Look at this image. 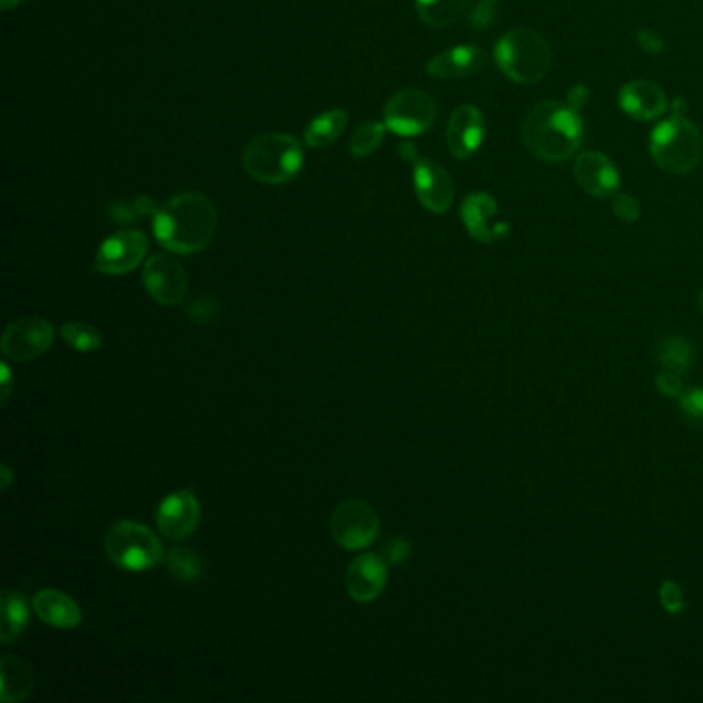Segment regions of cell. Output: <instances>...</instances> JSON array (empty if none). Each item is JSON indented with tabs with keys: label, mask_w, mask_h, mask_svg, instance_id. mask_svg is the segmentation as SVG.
<instances>
[{
	"label": "cell",
	"mask_w": 703,
	"mask_h": 703,
	"mask_svg": "<svg viewBox=\"0 0 703 703\" xmlns=\"http://www.w3.org/2000/svg\"><path fill=\"white\" fill-rule=\"evenodd\" d=\"M155 238L176 254H195L211 244L217 209L200 192H183L166 202L154 217Z\"/></svg>",
	"instance_id": "6da1fadb"
},
{
	"label": "cell",
	"mask_w": 703,
	"mask_h": 703,
	"mask_svg": "<svg viewBox=\"0 0 703 703\" xmlns=\"http://www.w3.org/2000/svg\"><path fill=\"white\" fill-rule=\"evenodd\" d=\"M584 138L578 109L564 102H543L528 112L522 124V140L541 161L562 164L574 157Z\"/></svg>",
	"instance_id": "7a4b0ae2"
},
{
	"label": "cell",
	"mask_w": 703,
	"mask_h": 703,
	"mask_svg": "<svg viewBox=\"0 0 703 703\" xmlns=\"http://www.w3.org/2000/svg\"><path fill=\"white\" fill-rule=\"evenodd\" d=\"M495 62L505 77L521 85H535L549 75L553 52L547 40L528 30H510L495 46Z\"/></svg>",
	"instance_id": "3957f363"
},
{
	"label": "cell",
	"mask_w": 703,
	"mask_h": 703,
	"mask_svg": "<svg viewBox=\"0 0 703 703\" xmlns=\"http://www.w3.org/2000/svg\"><path fill=\"white\" fill-rule=\"evenodd\" d=\"M244 169L262 183L290 182L304 166V151L297 138L283 133H269L248 143Z\"/></svg>",
	"instance_id": "277c9868"
},
{
	"label": "cell",
	"mask_w": 703,
	"mask_h": 703,
	"mask_svg": "<svg viewBox=\"0 0 703 703\" xmlns=\"http://www.w3.org/2000/svg\"><path fill=\"white\" fill-rule=\"evenodd\" d=\"M650 155L658 168L671 174H689L700 166L703 137L700 128L685 116H674L658 124L650 135Z\"/></svg>",
	"instance_id": "5b68a950"
},
{
	"label": "cell",
	"mask_w": 703,
	"mask_h": 703,
	"mask_svg": "<svg viewBox=\"0 0 703 703\" xmlns=\"http://www.w3.org/2000/svg\"><path fill=\"white\" fill-rule=\"evenodd\" d=\"M109 562L126 571H147L166 557L164 545L154 531L140 522H116L106 535Z\"/></svg>",
	"instance_id": "8992f818"
},
{
	"label": "cell",
	"mask_w": 703,
	"mask_h": 703,
	"mask_svg": "<svg viewBox=\"0 0 703 703\" xmlns=\"http://www.w3.org/2000/svg\"><path fill=\"white\" fill-rule=\"evenodd\" d=\"M438 106L429 93L402 90L390 97L384 109V124L398 137H419L431 128Z\"/></svg>",
	"instance_id": "52a82bcc"
},
{
	"label": "cell",
	"mask_w": 703,
	"mask_h": 703,
	"mask_svg": "<svg viewBox=\"0 0 703 703\" xmlns=\"http://www.w3.org/2000/svg\"><path fill=\"white\" fill-rule=\"evenodd\" d=\"M380 533L376 510L361 500L338 504L330 518V535L343 549L361 550L369 547Z\"/></svg>",
	"instance_id": "ba28073f"
},
{
	"label": "cell",
	"mask_w": 703,
	"mask_h": 703,
	"mask_svg": "<svg viewBox=\"0 0 703 703\" xmlns=\"http://www.w3.org/2000/svg\"><path fill=\"white\" fill-rule=\"evenodd\" d=\"M147 250L149 240L143 231H118L99 245L95 254V271H99L102 275H126L145 261Z\"/></svg>",
	"instance_id": "9c48e42d"
},
{
	"label": "cell",
	"mask_w": 703,
	"mask_h": 703,
	"mask_svg": "<svg viewBox=\"0 0 703 703\" xmlns=\"http://www.w3.org/2000/svg\"><path fill=\"white\" fill-rule=\"evenodd\" d=\"M54 343V326L44 318L11 322L2 335V353L13 361H33Z\"/></svg>",
	"instance_id": "30bf717a"
},
{
	"label": "cell",
	"mask_w": 703,
	"mask_h": 703,
	"mask_svg": "<svg viewBox=\"0 0 703 703\" xmlns=\"http://www.w3.org/2000/svg\"><path fill=\"white\" fill-rule=\"evenodd\" d=\"M143 283L147 293L161 306H178L188 293V275L182 264L166 254H155L147 261Z\"/></svg>",
	"instance_id": "8fae6325"
},
{
	"label": "cell",
	"mask_w": 703,
	"mask_h": 703,
	"mask_svg": "<svg viewBox=\"0 0 703 703\" xmlns=\"http://www.w3.org/2000/svg\"><path fill=\"white\" fill-rule=\"evenodd\" d=\"M199 497L190 490L171 493L157 510V528L171 541H182L192 535L199 528Z\"/></svg>",
	"instance_id": "7c38bea8"
},
{
	"label": "cell",
	"mask_w": 703,
	"mask_h": 703,
	"mask_svg": "<svg viewBox=\"0 0 703 703\" xmlns=\"http://www.w3.org/2000/svg\"><path fill=\"white\" fill-rule=\"evenodd\" d=\"M386 581H388V562L376 553L357 555L352 566L347 567L345 586L355 602H361V605L374 602L382 595Z\"/></svg>",
	"instance_id": "4fadbf2b"
},
{
	"label": "cell",
	"mask_w": 703,
	"mask_h": 703,
	"mask_svg": "<svg viewBox=\"0 0 703 703\" xmlns=\"http://www.w3.org/2000/svg\"><path fill=\"white\" fill-rule=\"evenodd\" d=\"M413 183L417 199L431 213L442 214L452 207L454 183L445 174V169L438 166L436 161H429V159L415 161Z\"/></svg>",
	"instance_id": "5bb4252c"
},
{
	"label": "cell",
	"mask_w": 703,
	"mask_h": 703,
	"mask_svg": "<svg viewBox=\"0 0 703 703\" xmlns=\"http://www.w3.org/2000/svg\"><path fill=\"white\" fill-rule=\"evenodd\" d=\"M460 217L466 231L476 242L491 244L507 235V223L497 221V202L487 192H474L466 197L460 209Z\"/></svg>",
	"instance_id": "9a60e30c"
},
{
	"label": "cell",
	"mask_w": 703,
	"mask_h": 703,
	"mask_svg": "<svg viewBox=\"0 0 703 703\" xmlns=\"http://www.w3.org/2000/svg\"><path fill=\"white\" fill-rule=\"evenodd\" d=\"M485 138V120L479 107L464 104L457 107L450 116V123L445 128V143L450 154L457 159L473 157Z\"/></svg>",
	"instance_id": "2e32d148"
},
{
	"label": "cell",
	"mask_w": 703,
	"mask_h": 703,
	"mask_svg": "<svg viewBox=\"0 0 703 703\" xmlns=\"http://www.w3.org/2000/svg\"><path fill=\"white\" fill-rule=\"evenodd\" d=\"M576 182L595 199H612L619 192L621 176L607 155L597 151L581 154L574 164Z\"/></svg>",
	"instance_id": "e0dca14e"
},
{
	"label": "cell",
	"mask_w": 703,
	"mask_h": 703,
	"mask_svg": "<svg viewBox=\"0 0 703 703\" xmlns=\"http://www.w3.org/2000/svg\"><path fill=\"white\" fill-rule=\"evenodd\" d=\"M619 106L627 116L646 123V120L660 118L669 107V99L660 85L640 78V81H629L621 87Z\"/></svg>",
	"instance_id": "ac0fdd59"
},
{
	"label": "cell",
	"mask_w": 703,
	"mask_h": 703,
	"mask_svg": "<svg viewBox=\"0 0 703 703\" xmlns=\"http://www.w3.org/2000/svg\"><path fill=\"white\" fill-rule=\"evenodd\" d=\"M33 611L50 627L75 629L83 621L77 600L56 588H44L33 597Z\"/></svg>",
	"instance_id": "d6986e66"
},
{
	"label": "cell",
	"mask_w": 703,
	"mask_h": 703,
	"mask_svg": "<svg viewBox=\"0 0 703 703\" xmlns=\"http://www.w3.org/2000/svg\"><path fill=\"white\" fill-rule=\"evenodd\" d=\"M487 64V54L476 46L445 50L428 62V75L436 78L471 77Z\"/></svg>",
	"instance_id": "ffe728a7"
},
{
	"label": "cell",
	"mask_w": 703,
	"mask_h": 703,
	"mask_svg": "<svg viewBox=\"0 0 703 703\" xmlns=\"http://www.w3.org/2000/svg\"><path fill=\"white\" fill-rule=\"evenodd\" d=\"M2 688L0 700L4 703L23 702L33 689V671L25 660L17 657H4L0 660Z\"/></svg>",
	"instance_id": "44dd1931"
},
{
	"label": "cell",
	"mask_w": 703,
	"mask_h": 703,
	"mask_svg": "<svg viewBox=\"0 0 703 703\" xmlns=\"http://www.w3.org/2000/svg\"><path fill=\"white\" fill-rule=\"evenodd\" d=\"M2 623H0V642H15L30 623L31 607L28 598L17 590H2Z\"/></svg>",
	"instance_id": "7402d4cb"
},
{
	"label": "cell",
	"mask_w": 703,
	"mask_h": 703,
	"mask_svg": "<svg viewBox=\"0 0 703 703\" xmlns=\"http://www.w3.org/2000/svg\"><path fill=\"white\" fill-rule=\"evenodd\" d=\"M349 123V114L345 109H330L324 112L318 118H314L307 124L306 143L312 149H324L328 145H333L343 130L347 128Z\"/></svg>",
	"instance_id": "603a6c76"
},
{
	"label": "cell",
	"mask_w": 703,
	"mask_h": 703,
	"mask_svg": "<svg viewBox=\"0 0 703 703\" xmlns=\"http://www.w3.org/2000/svg\"><path fill=\"white\" fill-rule=\"evenodd\" d=\"M415 7L423 23L443 30L459 23L466 11V0H415Z\"/></svg>",
	"instance_id": "cb8c5ba5"
},
{
	"label": "cell",
	"mask_w": 703,
	"mask_h": 703,
	"mask_svg": "<svg viewBox=\"0 0 703 703\" xmlns=\"http://www.w3.org/2000/svg\"><path fill=\"white\" fill-rule=\"evenodd\" d=\"M657 359L662 369L676 371V374L683 376L689 367H691L693 352H691V347H689V343L685 338L669 335V337H662L658 340Z\"/></svg>",
	"instance_id": "d4e9b609"
},
{
	"label": "cell",
	"mask_w": 703,
	"mask_h": 703,
	"mask_svg": "<svg viewBox=\"0 0 703 703\" xmlns=\"http://www.w3.org/2000/svg\"><path fill=\"white\" fill-rule=\"evenodd\" d=\"M169 574L178 581L199 580L204 571V564L199 557L197 550L188 549V547H176L169 550L168 555Z\"/></svg>",
	"instance_id": "484cf974"
},
{
	"label": "cell",
	"mask_w": 703,
	"mask_h": 703,
	"mask_svg": "<svg viewBox=\"0 0 703 703\" xmlns=\"http://www.w3.org/2000/svg\"><path fill=\"white\" fill-rule=\"evenodd\" d=\"M159 211V207L155 204L154 199L149 197H135V199H124L116 204H112L109 209V219L116 221V223H123V225H133L138 223L147 217L154 219L155 214Z\"/></svg>",
	"instance_id": "4316f807"
},
{
	"label": "cell",
	"mask_w": 703,
	"mask_h": 703,
	"mask_svg": "<svg viewBox=\"0 0 703 703\" xmlns=\"http://www.w3.org/2000/svg\"><path fill=\"white\" fill-rule=\"evenodd\" d=\"M62 338L75 352L90 353L102 347V333L85 322H66L61 328Z\"/></svg>",
	"instance_id": "83f0119b"
},
{
	"label": "cell",
	"mask_w": 703,
	"mask_h": 703,
	"mask_svg": "<svg viewBox=\"0 0 703 703\" xmlns=\"http://www.w3.org/2000/svg\"><path fill=\"white\" fill-rule=\"evenodd\" d=\"M386 124L367 123L355 130L352 140H349V151L353 157H369L380 149V145L386 137Z\"/></svg>",
	"instance_id": "f1b7e54d"
},
{
	"label": "cell",
	"mask_w": 703,
	"mask_h": 703,
	"mask_svg": "<svg viewBox=\"0 0 703 703\" xmlns=\"http://www.w3.org/2000/svg\"><path fill=\"white\" fill-rule=\"evenodd\" d=\"M679 402H681V413L688 417L689 423L703 428V388H691L688 392L683 390Z\"/></svg>",
	"instance_id": "f546056e"
},
{
	"label": "cell",
	"mask_w": 703,
	"mask_h": 703,
	"mask_svg": "<svg viewBox=\"0 0 703 703\" xmlns=\"http://www.w3.org/2000/svg\"><path fill=\"white\" fill-rule=\"evenodd\" d=\"M658 597H660L662 609L669 612V615H676V612H681L685 609V595H683V588H681L676 581H662Z\"/></svg>",
	"instance_id": "4dcf8cb0"
},
{
	"label": "cell",
	"mask_w": 703,
	"mask_h": 703,
	"mask_svg": "<svg viewBox=\"0 0 703 703\" xmlns=\"http://www.w3.org/2000/svg\"><path fill=\"white\" fill-rule=\"evenodd\" d=\"M612 213L617 219L621 221H638L640 219V202L633 199L631 195H623V192H617L611 199Z\"/></svg>",
	"instance_id": "1f68e13d"
},
{
	"label": "cell",
	"mask_w": 703,
	"mask_h": 703,
	"mask_svg": "<svg viewBox=\"0 0 703 703\" xmlns=\"http://www.w3.org/2000/svg\"><path fill=\"white\" fill-rule=\"evenodd\" d=\"M657 386L664 397L679 398L683 395V376L676 371L660 369V374L657 376Z\"/></svg>",
	"instance_id": "d6a6232c"
},
{
	"label": "cell",
	"mask_w": 703,
	"mask_h": 703,
	"mask_svg": "<svg viewBox=\"0 0 703 703\" xmlns=\"http://www.w3.org/2000/svg\"><path fill=\"white\" fill-rule=\"evenodd\" d=\"M411 553V543L407 538H390L384 545V559L388 564H402Z\"/></svg>",
	"instance_id": "836d02e7"
},
{
	"label": "cell",
	"mask_w": 703,
	"mask_h": 703,
	"mask_svg": "<svg viewBox=\"0 0 703 703\" xmlns=\"http://www.w3.org/2000/svg\"><path fill=\"white\" fill-rule=\"evenodd\" d=\"M636 40L643 52H648V54H662V50H664V42L658 38L654 31L640 30L636 33Z\"/></svg>",
	"instance_id": "e575fe53"
},
{
	"label": "cell",
	"mask_w": 703,
	"mask_h": 703,
	"mask_svg": "<svg viewBox=\"0 0 703 703\" xmlns=\"http://www.w3.org/2000/svg\"><path fill=\"white\" fill-rule=\"evenodd\" d=\"M213 307L214 304L211 300H200V302H195L192 306L188 307V314H190L192 321L207 324L214 316Z\"/></svg>",
	"instance_id": "d590c367"
},
{
	"label": "cell",
	"mask_w": 703,
	"mask_h": 703,
	"mask_svg": "<svg viewBox=\"0 0 703 703\" xmlns=\"http://www.w3.org/2000/svg\"><path fill=\"white\" fill-rule=\"evenodd\" d=\"M491 21V2H483L481 0V7H476L474 9L473 17H471V23L476 25V28H485V25H490Z\"/></svg>",
	"instance_id": "8d00e7d4"
},
{
	"label": "cell",
	"mask_w": 703,
	"mask_h": 703,
	"mask_svg": "<svg viewBox=\"0 0 703 703\" xmlns=\"http://www.w3.org/2000/svg\"><path fill=\"white\" fill-rule=\"evenodd\" d=\"M586 99H588L586 85H576V87H571L569 93H567V104L574 107V109H580V106L586 104Z\"/></svg>",
	"instance_id": "74e56055"
},
{
	"label": "cell",
	"mask_w": 703,
	"mask_h": 703,
	"mask_svg": "<svg viewBox=\"0 0 703 703\" xmlns=\"http://www.w3.org/2000/svg\"><path fill=\"white\" fill-rule=\"evenodd\" d=\"M0 369H2V376H0V378H2V397L0 398H2V402H7L9 395H11V386H13V384H11V369H9L7 364H2Z\"/></svg>",
	"instance_id": "f35d334b"
},
{
	"label": "cell",
	"mask_w": 703,
	"mask_h": 703,
	"mask_svg": "<svg viewBox=\"0 0 703 703\" xmlns=\"http://www.w3.org/2000/svg\"><path fill=\"white\" fill-rule=\"evenodd\" d=\"M400 157H402V159H407V161H411V164H415V161H419L417 147H415V145H411V143H402V145H400Z\"/></svg>",
	"instance_id": "ab89813d"
},
{
	"label": "cell",
	"mask_w": 703,
	"mask_h": 703,
	"mask_svg": "<svg viewBox=\"0 0 703 703\" xmlns=\"http://www.w3.org/2000/svg\"><path fill=\"white\" fill-rule=\"evenodd\" d=\"M0 474H2V491L9 490V485H11V481H13V474H11V469L4 464L2 469H0Z\"/></svg>",
	"instance_id": "60d3db41"
},
{
	"label": "cell",
	"mask_w": 703,
	"mask_h": 703,
	"mask_svg": "<svg viewBox=\"0 0 703 703\" xmlns=\"http://www.w3.org/2000/svg\"><path fill=\"white\" fill-rule=\"evenodd\" d=\"M674 116H685V102L683 99H674L673 102Z\"/></svg>",
	"instance_id": "b9f144b4"
},
{
	"label": "cell",
	"mask_w": 703,
	"mask_h": 703,
	"mask_svg": "<svg viewBox=\"0 0 703 703\" xmlns=\"http://www.w3.org/2000/svg\"><path fill=\"white\" fill-rule=\"evenodd\" d=\"M23 0H0V9L2 11H11V9H15L19 7Z\"/></svg>",
	"instance_id": "7bdbcfd3"
},
{
	"label": "cell",
	"mask_w": 703,
	"mask_h": 703,
	"mask_svg": "<svg viewBox=\"0 0 703 703\" xmlns=\"http://www.w3.org/2000/svg\"><path fill=\"white\" fill-rule=\"evenodd\" d=\"M697 306H700V312L703 314V291H700V295H697Z\"/></svg>",
	"instance_id": "ee69618b"
},
{
	"label": "cell",
	"mask_w": 703,
	"mask_h": 703,
	"mask_svg": "<svg viewBox=\"0 0 703 703\" xmlns=\"http://www.w3.org/2000/svg\"><path fill=\"white\" fill-rule=\"evenodd\" d=\"M483 2H495V0H483Z\"/></svg>",
	"instance_id": "f6af8a7d"
}]
</instances>
